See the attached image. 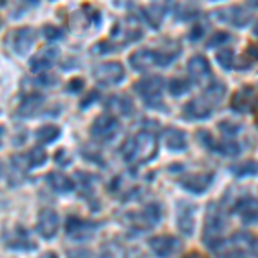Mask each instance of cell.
<instances>
[{
	"mask_svg": "<svg viewBox=\"0 0 258 258\" xmlns=\"http://www.w3.org/2000/svg\"><path fill=\"white\" fill-rule=\"evenodd\" d=\"M157 152H159V140L152 129H141L122 147L124 160L133 167L148 164L157 157Z\"/></svg>",
	"mask_w": 258,
	"mask_h": 258,
	"instance_id": "1",
	"label": "cell"
},
{
	"mask_svg": "<svg viewBox=\"0 0 258 258\" xmlns=\"http://www.w3.org/2000/svg\"><path fill=\"white\" fill-rule=\"evenodd\" d=\"M224 226H226V220H224L222 212H220V209L215 203H210L209 210H207L205 229H203V241L215 253H220V249L226 244L222 239Z\"/></svg>",
	"mask_w": 258,
	"mask_h": 258,
	"instance_id": "2",
	"label": "cell"
},
{
	"mask_svg": "<svg viewBox=\"0 0 258 258\" xmlns=\"http://www.w3.org/2000/svg\"><path fill=\"white\" fill-rule=\"evenodd\" d=\"M135 90L143 98V102L152 109H164L162 100V90H164V80L162 76H148L135 85Z\"/></svg>",
	"mask_w": 258,
	"mask_h": 258,
	"instance_id": "3",
	"label": "cell"
},
{
	"mask_svg": "<svg viewBox=\"0 0 258 258\" xmlns=\"http://www.w3.org/2000/svg\"><path fill=\"white\" fill-rule=\"evenodd\" d=\"M160 219H162L160 205L159 203H150V205L145 207L141 212L129 214L127 215V224L135 232H145V231L153 229L155 226H159Z\"/></svg>",
	"mask_w": 258,
	"mask_h": 258,
	"instance_id": "4",
	"label": "cell"
},
{
	"mask_svg": "<svg viewBox=\"0 0 258 258\" xmlns=\"http://www.w3.org/2000/svg\"><path fill=\"white\" fill-rule=\"evenodd\" d=\"M110 36L120 45H129L131 41H136L143 36V30H141L140 21L133 16L120 19L114 28H112Z\"/></svg>",
	"mask_w": 258,
	"mask_h": 258,
	"instance_id": "5",
	"label": "cell"
},
{
	"mask_svg": "<svg viewBox=\"0 0 258 258\" xmlns=\"http://www.w3.org/2000/svg\"><path fill=\"white\" fill-rule=\"evenodd\" d=\"M124 76H126L124 66L117 60L102 62V64L95 68V80L103 86L119 85V83L124 80Z\"/></svg>",
	"mask_w": 258,
	"mask_h": 258,
	"instance_id": "6",
	"label": "cell"
},
{
	"mask_svg": "<svg viewBox=\"0 0 258 258\" xmlns=\"http://www.w3.org/2000/svg\"><path fill=\"white\" fill-rule=\"evenodd\" d=\"M98 229V224L93 220H85L80 219L76 215H71L68 217L66 222V232L71 239L74 241H83V239H90L95 234V231Z\"/></svg>",
	"mask_w": 258,
	"mask_h": 258,
	"instance_id": "7",
	"label": "cell"
},
{
	"mask_svg": "<svg viewBox=\"0 0 258 258\" xmlns=\"http://www.w3.org/2000/svg\"><path fill=\"white\" fill-rule=\"evenodd\" d=\"M256 107V86L246 85L241 90L236 91L231 98V109L239 112V114H249L255 112Z\"/></svg>",
	"mask_w": 258,
	"mask_h": 258,
	"instance_id": "8",
	"label": "cell"
},
{
	"mask_svg": "<svg viewBox=\"0 0 258 258\" xmlns=\"http://www.w3.org/2000/svg\"><path fill=\"white\" fill-rule=\"evenodd\" d=\"M119 133V120L109 112L98 115L91 126V136L102 141H109Z\"/></svg>",
	"mask_w": 258,
	"mask_h": 258,
	"instance_id": "9",
	"label": "cell"
},
{
	"mask_svg": "<svg viewBox=\"0 0 258 258\" xmlns=\"http://www.w3.org/2000/svg\"><path fill=\"white\" fill-rule=\"evenodd\" d=\"M188 73L191 76V81L197 83L198 86H209L212 81V68L210 62L203 55L191 57L188 62Z\"/></svg>",
	"mask_w": 258,
	"mask_h": 258,
	"instance_id": "10",
	"label": "cell"
},
{
	"mask_svg": "<svg viewBox=\"0 0 258 258\" xmlns=\"http://www.w3.org/2000/svg\"><path fill=\"white\" fill-rule=\"evenodd\" d=\"M36 231L43 239H52L59 231V215L52 209H41L36 220Z\"/></svg>",
	"mask_w": 258,
	"mask_h": 258,
	"instance_id": "11",
	"label": "cell"
},
{
	"mask_svg": "<svg viewBox=\"0 0 258 258\" xmlns=\"http://www.w3.org/2000/svg\"><path fill=\"white\" fill-rule=\"evenodd\" d=\"M150 248H152L153 255H157L159 258H169L172 256L174 253L177 251V248L181 246V241H179L176 236H153L148 241Z\"/></svg>",
	"mask_w": 258,
	"mask_h": 258,
	"instance_id": "12",
	"label": "cell"
},
{
	"mask_svg": "<svg viewBox=\"0 0 258 258\" xmlns=\"http://www.w3.org/2000/svg\"><path fill=\"white\" fill-rule=\"evenodd\" d=\"M6 244L12 249H23V251H28V249L36 248V243L31 239L30 232L26 231L23 226H14L11 231L6 232Z\"/></svg>",
	"mask_w": 258,
	"mask_h": 258,
	"instance_id": "13",
	"label": "cell"
},
{
	"mask_svg": "<svg viewBox=\"0 0 258 258\" xmlns=\"http://www.w3.org/2000/svg\"><path fill=\"white\" fill-rule=\"evenodd\" d=\"M212 181H214V172H198V174H188V176L179 179V184L186 191L195 195L205 193L210 188Z\"/></svg>",
	"mask_w": 258,
	"mask_h": 258,
	"instance_id": "14",
	"label": "cell"
},
{
	"mask_svg": "<svg viewBox=\"0 0 258 258\" xmlns=\"http://www.w3.org/2000/svg\"><path fill=\"white\" fill-rule=\"evenodd\" d=\"M59 59V48L50 45V47L41 48L38 53L31 57L30 60V69L33 73H47V71L55 64V60Z\"/></svg>",
	"mask_w": 258,
	"mask_h": 258,
	"instance_id": "15",
	"label": "cell"
},
{
	"mask_svg": "<svg viewBox=\"0 0 258 258\" xmlns=\"http://www.w3.org/2000/svg\"><path fill=\"white\" fill-rule=\"evenodd\" d=\"M36 40V33L33 28H19V30L11 33V43L12 48L18 55H28V52L31 50V47L35 45Z\"/></svg>",
	"mask_w": 258,
	"mask_h": 258,
	"instance_id": "16",
	"label": "cell"
},
{
	"mask_svg": "<svg viewBox=\"0 0 258 258\" xmlns=\"http://www.w3.org/2000/svg\"><path fill=\"white\" fill-rule=\"evenodd\" d=\"M217 14H224L219 16L220 21H226V23H231L232 26L243 28L251 21V11H249L248 6H232L227 7L224 11H219Z\"/></svg>",
	"mask_w": 258,
	"mask_h": 258,
	"instance_id": "17",
	"label": "cell"
},
{
	"mask_svg": "<svg viewBox=\"0 0 258 258\" xmlns=\"http://www.w3.org/2000/svg\"><path fill=\"white\" fill-rule=\"evenodd\" d=\"M212 110H214V107L209 103V100L200 97V98L189 100V102L184 105L182 114H184V117L188 120H202V119L210 117Z\"/></svg>",
	"mask_w": 258,
	"mask_h": 258,
	"instance_id": "18",
	"label": "cell"
},
{
	"mask_svg": "<svg viewBox=\"0 0 258 258\" xmlns=\"http://www.w3.org/2000/svg\"><path fill=\"white\" fill-rule=\"evenodd\" d=\"M177 227L184 236H191L195 231V207L188 202L179 203Z\"/></svg>",
	"mask_w": 258,
	"mask_h": 258,
	"instance_id": "19",
	"label": "cell"
},
{
	"mask_svg": "<svg viewBox=\"0 0 258 258\" xmlns=\"http://www.w3.org/2000/svg\"><path fill=\"white\" fill-rule=\"evenodd\" d=\"M234 212L244 224L256 222V198L253 197H241L234 205Z\"/></svg>",
	"mask_w": 258,
	"mask_h": 258,
	"instance_id": "20",
	"label": "cell"
},
{
	"mask_svg": "<svg viewBox=\"0 0 258 258\" xmlns=\"http://www.w3.org/2000/svg\"><path fill=\"white\" fill-rule=\"evenodd\" d=\"M167 11H169V4H165V2H155V4H150V6L141 7L143 18L147 19L150 26H153L155 30L162 24Z\"/></svg>",
	"mask_w": 258,
	"mask_h": 258,
	"instance_id": "21",
	"label": "cell"
},
{
	"mask_svg": "<svg viewBox=\"0 0 258 258\" xmlns=\"http://www.w3.org/2000/svg\"><path fill=\"white\" fill-rule=\"evenodd\" d=\"M165 147L172 152H182L188 147V140H186V133L177 127H169L164 131Z\"/></svg>",
	"mask_w": 258,
	"mask_h": 258,
	"instance_id": "22",
	"label": "cell"
},
{
	"mask_svg": "<svg viewBox=\"0 0 258 258\" xmlns=\"http://www.w3.org/2000/svg\"><path fill=\"white\" fill-rule=\"evenodd\" d=\"M131 66L136 71H148L155 66V52L153 48H141L136 50L131 55Z\"/></svg>",
	"mask_w": 258,
	"mask_h": 258,
	"instance_id": "23",
	"label": "cell"
},
{
	"mask_svg": "<svg viewBox=\"0 0 258 258\" xmlns=\"http://www.w3.org/2000/svg\"><path fill=\"white\" fill-rule=\"evenodd\" d=\"M47 182L55 193H69L74 188V181L69 176H66L64 172L53 170L47 176Z\"/></svg>",
	"mask_w": 258,
	"mask_h": 258,
	"instance_id": "24",
	"label": "cell"
},
{
	"mask_svg": "<svg viewBox=\"0 0 258 258\" xmlns=\"http://www.w3.org/2000/svg\"><path fill=\"white\" fill-rule=\"evenodd\" d=\"M41 105H43V97L41 95H28L26 98H23V102H21L19 109H18V114L21 117H31V115H35L36 112L41 109Z\"/></svg>",
	"mask_w": 258,
	"mask_h": 258,
	"instance_id": "25",
	"label": "cell"
},
{
	"mask_svg": "<svg viewBox=\"0 0 258 258\" xmlns=\"http://www.w3.org/2000/svg\"><path fill=\"white\" fill-rule=\"evenodd\" d=\"M107 107H109L112 112H117L120 115H131L133 110H135V105H133L131 98L124 97V95L110 97L109 102H107Z\"/></svg>",
	"mask_w": 258,
	"mask_h": 258,
	"instance_id": "26",
	"label": "cell"
},
{
	"mask_svg": "<svg viewBox=\"0 0 258 258\" xmlns=\"http://www.w3.org/2000/svg\"><path fill=\"white\" fill-rule=\"evenodd\" d=\"M98 258H127V249L119 241H107L100 248Z\"/></svg>",
	"mask_w": 258,
	"mask_h": 258,
	"instance_id": "27",
	"label": "cell"
},
{
	"mask_svg": "<svg viewBox=\"0 0 258 258\" xmlns=\"http://www.w3.org/2000/svg\"><path fill=\"white\" fill-rule=\"evenodd\" d=\"M35 136L40 143H45V145L53 143V141L60 136V127L55 126V124H45V126H41L40 129H36Z\"/></svg>",
	"mask_w": 258,
	"mask_h": 258,
	"instance_id": "28",
	"label": "cell"
},
{
	"mask_svg": "<svg viewBox=\"0 0 258 258\" xmlns=\"http://www.w3.org/2000/svg\"><path fill=\"white\" fill-rule=\"evenodd\" d=\"M214 152L220 153V155H226V157H236V155H239L241 147L234 138H224L222 141L215 143Z\"/></svg>",
	"mask_w": 258,
	"mask_h": 258,
	"instance_id": "29",
	"label": "cell"
},
{
	"mask_svg": "<svg viewBox=\"0 0 258 258\" xmlns=\"http://www.w3.org/2000/svg\"><path fill=\"white\" fill-rule=\"evenodd\" d=\"M226 91H227V88H226V85H222V83H210L209 88L205 91V95H203V98H207L210 105L215 107V105H219L220 100L224 98Z\"/></svg>",
	"mask_w": 258,
	"mask_h": 258,
	"instance_id": "30",
	"label": "cell"
},
{
	"mask_svg": "<svg viewBox=\"0 0 258 258\" xmlns=\"http://www.w3.org/2000/svg\"><path fill=\"white\" fill-rule=\"evenodd\" d=\"M24 160H26V167L28 169H36V167H40V165H43L45 162H47V152H45L41 147H35V148H31L30 152L26 153Z\"/></svg>",
	"mask_w": 258,
	"mask_h": 258,
	"instance_id": "31",
	"label": "cell"
},
{
	"mask_svg": "<svg viewBox=\"0 0 258 258\" xmlns=\"http://www.w3.org/2000/svg\"><path fill=\"white\" fill-rule=\"evenodd\" d=\"M169 93L172 97H181V95H186L191 88L189 81L188 80H182V78H172L169 81Z\"/></svg>",
	"mask_w": 258,
	"mask_h": 258,
	"instance_id": "32",
	"label": "cell"
},
{
	"mask_svg": "<svg viewBox=\"0 0 258 258\" xmlns=\"http://www.w3.org/2000/svg\"><path fill=\"white\" fill-rule=\"evenodd\" d=\"M76 179L78 184H80V193L81 197H86V195H91L93 193V176L91 174H86V172H76Z\"/></svg>",
	"mask_w": 258,
	"mask_h": 258,
	"instance_id": "33",
	"label": "cell"
},
{
	"mask_svg": "<svg viewBox=\"0 0 258 258\" xmlns=\"http://www.w3.org/2000/svg\"><path fill=\"white\" fill-rule=\"evenodd\" d=\"M174 12H176L177 19L188 21V19H191V18H197L198 7H197V6H193V4H179V6H176V9H174Z\"/></svg>",
	"mask_w": 258,
	"mask_h": 258,
	"instance_id": "34",
	"label": "cell"
},
{
	"mask_svg": "<svg viewBox=\"0 0 258 258\" xmlns=\"http://www.w3.org/2000/svg\"><path fill=\"white\" fill-rule=\"evenodd\" d=\"M232 172H234L236 176H239V177L255 176V174H256V164H255V162H251V160H248V162H244V164H241V165H234V167H232Z\"/></svg>",
	"mask_w": 258,
	"mask_h": 258,
	"instance_id": "35",
	"label": "cell"
},
{
	"mask_svg": "<svg viewBox=\"0 0 258 258\" xmlns=\"http://www.w3.org/2000/svg\"><path fill=\"white\" fill-rule=\"evenodd\" d=\"M217 60H219V64L222 66V68L226 69V71L232 69V64H234V52H232L231 48L220 50V52L217 53Z\"/></svg>",
	"mask_w": 258,
	"mask_h": 258,
	"instance_id": "36",
	"label": "cell"
},
{
	"mask_svg": "<svg viewBox=\"0 0 258 258\" xmlns=\"http://www.w3.org/2000/svg\"><path fill=\"white\" fill-rule=\"evenodd\" d=\"M219 129H220V133L224 135V138H234V136L239 133L241 126H239V124L231 122V120H222V122L219 124Z\"/></svg>",
	"mask_w": 258,
	"mask_h": 258,
	"instance_id": "37",
	"label": "cell"
},
{
	"mask_svg": "<svg viewBox=\"0 0 258 258\" xmlns=\"http://www.w3.org/2000/svg\"><path fill=\"white\" fill-rule=\"evenodd\" d=\"M43 36H45V40H48V41H57L64 36V31H62L59 26L47 24V26H43Z\"/></svg>",
	"mask_w": 258,
	"mask_h": 258,
	"instance_id": "38",
	"label": "cell"
},
{
	"mask_svg": "<svg viewBox=\"0 0 258 258\" xmlns=\"http://www.w3.org/2000/svg\"><path fill=\"white\" fill-rule=\"evenodd\" d=\"M229 38H231V35H229L227 31H217V33H214V35L210 36V40H209V43H207V47L214 48V47H217V45L224 43V41H227Z\"/></svg>",
	"mask_w": 258,
	"mask_h": 258,
	"instance_id": "39",
	"label": "cell"
},
{
	"mask_svg": "<svg viewBox=\"0 0 258 258\" xmlns=\"http://www.w3.org/2000/svg\"><path fill=\"white\" fill-rule=\"evenodd\" d=\"M198 138H200V141H202V143L205 145L207 148L214 152V150H215V143H217V141L214 140V136H212L209 131H205V129H202V131H198Z\"/></svg>",
	"mask_w": 258,
	"mask_h": 258,
	"instance_id": "40",
	"label": "cell"
},
{
	"mask_svg": "<svg viewBox=\"0 0 258 258\" xmlns=\"http://www.w3.org/2000/svg\"><path fill=\"white\" fill-rule=\"evenodd\" d=\"M220 258H248L244 249L241 248H232V249H226L224 255H220Z\"/></svg>",
	"mask_w": 258,
	"mask_h": 258,
	"instance_id": "41",
	"label": "cell"
},
{
	"mask_svg": "<svg viewBox=\"0 0 258 258\" xmlns=\"http://www.w3.org/2000/svg\"><path fill=\"white\" fill-rule=\"evenodd\" d=\"M55 76H52V74H48V73H45V74H41V76L36 80L35 83L38 86H53L55 85Z\"/></svg>",
	"mask_w": 258,
	"mask_h": 258,
	"instance_id": "42",
	"label": "cell"
},
{
	"mask_svg": "<svg viewBox=\"0 0 258 258\" xmlns=\"http://www.w3.org/2000/svg\"><path fill=\"white\" fill-rule=\"evenodd\" d=\"M71 160H73V157L68 155V152H66V150H59V152H57L55 162H57L59 165H62V167H66V165H68Z\"/></svg>",
	"mask_w": 258,
	"mask_h": 258,
	"instance_id": "43",
	"label": "cell"
},
{
	"mask_svg": "<svg viewBox=\"0 0 258 258\" xmlns=\"http://www.w3.org/2000/svg\"><path fill=\"white\" fill-rule=\"evenodd\" d=\"M205 26L203 24H197V26L191 30V33H189V40H193V41H198L200 38H202L203 35H205Z\"/></svg>",
	"mask_w": 258,
	"mask_h": 258,
	"instance_id": "44",
	"label": "cell"
},
{
	"mask_svg": "<svg viewBox=\"0 0 258 258\" xmlns=\"http://www.w3.org/2000/svg\"><path fill=\"white\" fill-rule=\"evenodd\" d=\"M83 81L81 78H74V80H71L69 81V86H68V90L69 91H73V93H78V91H81L83 90Z\"/></svg>",
	"mask_w": 258,
	"mask_h": 258,
	"instance_id": "45",
	"label": "cell"
},
{
	"mask_svg": "<svg viewBox=\"0 0 258 258\" xmlns=\"http://www.w3.org/2000/svg\"><path fill=\"white\" fill-rule=\"evenodd\" d=\"M100 97L98 95V91L97 90H93V91H90V95L86 97V100H83L81 102V109H85V107H90L93 102H97V98Z\"/></svg>",
	"mask_w": 258,
	"mask_h": 258,
	"instance_id": "46",
	"label": "cell"
},
{
	"mask_svg": "<svg viewBox=\"0 0 258 258\" xmlns=\"http://www.w3.org/2000/svg\"><path fill=\"white\" fill-rule=\"evenodd\" d=\"M182 258H209L205 255V253H202V251H197V249H193V251H189V253H186Z\"/></svg>",
	"mask_w": 258,
	"mask_h": 258,
	"instance_id": "47",
	"label": "cell"
},
{
	"mask_svg": "<svg viewBox=\"0 0 258 258\" xmlns=\"http://www.w3.org/2000/svg\"><path fill=\"white\" fill-rule=\"evenodd\" d=\"M40 258H59V256H57L53 251H47V253H43V255H41Z\"/></svg>",
	"mask_w": 258,
	"mask_h": 258,
	"instance_id": "48",
	"label": "cell"
},
{
	"mask_svg": "<svg viewBox=\"0 0 258 258\" xmlns=\"http://www.w3.org/2000/svg\"><path fill=\"white\" fill-rule=\"evenodd\" d=\"M4 135H6V129H4V126H0V147L4 143Z\"/></svg>",
	"mask_w": 258,
	"mask_h": 258,
	"instance_id": "49",
	"label": "cell"
},
{
	"mask_svg": "<svg viewBox=\"0 0 258 258\" xmlns=\"http://www.w3.org/2000/svg\"><path fill=\"white\" fill-rule=\"evenodd\" d=\"M2 172H4V169H2V164H0V176H2Z\"/></svg>",
	"mask_w": 258,
	"mask_h": 258,
	"instance_id": "50",
	"label": "cell"
},
{
	"mask_svg": "<svg viewBox=\"0 0 258 258\" xmlns=\"http://www.w3.org/2000/svg\"><path fill=\"white\" fill-rule=\"evenodd\" d=\"M0 26H2V19H0Z\"/></svg>",
	"mask_w": 258,
	"mask_h": 258,
	"instance_id": "51",
	"label": "cell"
}]
</instances>
